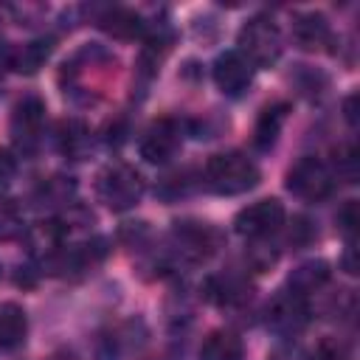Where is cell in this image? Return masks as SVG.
<instances>
[{"label":"cell","mask_w":360,"mask_h":360,"mask_svg":"<svg viewBox=\"0 0 360 360\" xmlns=\"http://www.w3.org/2000/svg\"><path fill=\"white\" fill-rule=\"evenodd\" d=\"M250 281L248 276L236 273V270H225V273H214L202 281V295L217 304V307H242L250 298Z\"/></svg>","instance_id":"30bf717a"},{"label":"cell","mask_w":360,"mask_h":360,"mask_svg":"<svg viewBox=\"0 0 360 360\" xmlns=\"http://www.w3.org/2000/svg\"><path fill=\"white\" fill-rule=\"evenodd\" d=\"M253 79V65L239 51H225L214 62V82L225 96H242Z\"/></svg>","instance_id":"8fae6325"},{"label":"cell","mask_w":360,"mask_h":360,"mask_svg":"<svg viewBox=\"0 0 360 360\" xmlns=\"http://www.w3.org/2000/svg\"><path fill=\"white\" fill-rule=\"evenodd\" d=\"M292 37L304 51H323L326 45H332V28H329L326 17L315 14V11H304L295 17Z\"/></svg>","instance_id":"7c38bea8"},{"label":"cell","mask_w":360,"mask_h":360,"mask_svg":"<svg viewBox=\"0 0 360 360\" xmlns=\"http://www.w3.org/2000/svg\"><path fill=\"white\" fill-rule=\"evenodd\" d=\"M239 53L250 65H259V68H270L273 62H278V56H281L278 25L264 14L250 17L239 31Z\"/></svg>","instance_id":"3957f363"},{"label":"cell","mask_w":360,"mask_h":360,"mask_svg":"<svg viewBox=\"0 0 360 360\" xmlns=\"http://www.w3.org/2000/svg\"><path fill=\"white\" fill-rule=\"evenodd\" d=\"M309 321V307H307V298L290 292V290H281L270 307H267V323L278 332V335H295L307 326Z\"/></svg>","instance_id":"9c48e42d"},{"label":"cell","mask_w":360,"mask_h":360,"mask_svg":"<svg viewBox=\"0 0 360 360\" xmlns=\"http://www.w3.org/2000/svg\"><path fill=\"white\" fill-rule=\"evenodd\" d=\"M242 357H245V343L231 329H214L200 346V360H242Z\"/></svg>","instance_id":"9a60e30c"},{"label":"cell","mask_w":360,"mask_h":360,"mask_svg":"<svg viewBox=\"0 0 360 360\" xmlns=\"http://www.w3.org/2000/svg\"><path fill=\"white\" fill-rule=\"evenodd\" d=\"M183 146V127L174 118H158L146 127L138 149L146 163H169Z\"/></svg>","instance_id":"5b68a950"},{"label":"cell","mask_w":360,"mask_h":360,"mask_svg":"<svg viewBox=\"0 0 360 360\" xmlns=\"http://www.w3.org/2000/svg\"><path fill=\"white\" fill-rule=\"evenodd\" d=\"M335 174L340 180H346V183H354V177H357V152H354V146H340L335 152V172H332V177Z\"/></svg>","instance_id":"7402d4cb"},{"label":"cell","mask_w":360,"mask_h":360,"mask_svg":"<svg viewBox=\"0 0 360 360\" xmlns=\"http://www.w3.org/2000/svg\"><path fill=\"white\" fill-rule=\"evenodd\" d=\"M202 180L214 194L233 197V194H245L259 183V166L245 152H219L208 158L202 169Z\"/></svg>","instance_id":"6da1fadb"},{"label":"cell","mask_w":360,"mask_h":360,"mask_svg":"<svg viewBox=\"0 0 360 360\" xmlns=\"http://www.w3.org/2000/svg\"><path fill=\"white\" fill-rule=\"evenodd\" d=\"M287 104L284 101H276V104H267V107H262V112H259V118H256V127H253V143L259 146V149H270L276 141H278V135H281V127H284V121H287Z\"/></svg>","instance_id":"2e32d148"},{"label":"cell","mask_w":360,"mask_h":360,"mask_svg":"<svg viewBox=\"0 0 360 360\" xmlns=\"http://www.w3.org/2000/svg\"><path fill=\"white\" fill-rule=\"evenodd\" d=\"M354 101H357V96H354V93H352V96L343 101V110H346L343 115H346V121H349L352 127H354V121H357V112H354Z\"/></svg>","instance_id":"83f0119b"},{"label":"cell","mask_w":360,"mask_h":360,"mask_svg":"<svg viewBox=\"0 0 360 360\" xmlns=\"http://www.w3.org/2000/svg\"><path fill=\"white\" fill-rule=\"evenodd\" d=\"M53 51V42L51 39H34V42H25L20 48H14L8 53V68L17 70V73H37L45 59L51 56Z\"/></svg>","instance_id":"ac0fdd59"},{"label":"cell","mask_w":360,"mask_h":360,"mask_svg":"<svg viewBox=\"0 0 360 360\" xmlns=\"http://www.w3.org/2000/svg\"><path fill=\"white\" fill-rule=\"evenodd\" d=\"M248 259H250V264H253L256 270H267V267L276 262V253H270V250H262V248H253Z\"/></svg>","instance_id":"4316f807"},{"label":"cell","mask_w":360,"mask_h":360,"mask_svg":"<svg viewBox=\"0 0 360 360\" xmlns=\"http://www.w3.org/2000/svg\"><path fill=\"white\" fill-rule=\"evenodd\" d=\"M14 172H17L14 158H11L6 149H0V191H6V188H8V183L14 180Z\"/></svg>","instance_id":"484cf974"},{"label":"cell","mask_w":360,"mask_h":360,"mask_svg":"<svg viewBox=\"0 0 360 360\" xmlns=\"http://www.w3.org/2000/svg\"><path fill=\"white\" fill-rule=\"evenodd\" d=\"M73 180L70 177H51V180H45L42 186H39V200L42 202H68V197L73 194Z\"/></svg>","instance_id":"44dd1931"},{"label":"cell","mask_w":360,"mask_h":360,"mask_svg":"<svg viewBox=\"0 0 360 360\" xmlns=\"http://www.w3.org/2000/svg\"><path fill=\"white\" fill-rule=\"evenodd\" d=\"M98 28L112 34L115 39H135L146 31V22L141 20V14H135L132 8L124 6H112L98 17Z\"/></svg>","instance_id":"5bb4252c"},{"label":"cell","mask_w":360,"mask_h":360,"mask_svg":"<svg viewBox=\"0 0 360 360\" xmlns=\"http://www.w3.org/2000/svg\"><path fill=\"white\" fill-rule=\"evenodd\" d=\"M281 225H284V205L276 197L256 200V202L245 205L233 219L236 233H242L248 239H264V236L276 233Z\"/></svg>","instance_id":"8992f818"},{"label":"cell","mask_w":360,"mask_h":360,"mask_svg":"<svg viewBox=\"0 0 360 360\" xmlns=\"http://www.w3.org/2000/svg\"><path fill=\"white\" fill-rule=\"evenodd\" d=\"M312 236H315L312 222L304 219V217H295V219H292V228H290V233H287L290 245H292V248H304V245L312 242Z\"/></svg>","instance_id":"d4e9b609"},{"label":"cell","mask_w":360,"mask_h":360,"mask_svg":"<svg viewBox=\"0 0 360 360\" xmlns=\"http://www.w3.org/2000/svg\"><path fill=\"white\" fill-rule=\"evenodd\" d=\"M346 357H349V346L340 338H323L309 352V360H346Z\"/></svg>","instance_id":"603a6c76"},{"label":"cell","mask_w":360,"mask_h":360,"mask_svg":"<svg viewBox=\"0 0 360 360\" xmlns=\"http://www.w3.org/2000/svg\"><path fill=\"white\" fill-rule=\"evenodd\" d=\"M338 228L346 233L349 245L354 242V233H357V202L354 200H346L343 208L338 211Z\"/></svg>","instance_id":"cb8c5ba5"},{"label":"cell","mask_w":360,"mask_h":360,"mask_svg":"<svg viewBox=\"0 0 360 360\" xmlns=\"http://www.w3.org/2000/svg\"><path fill=\"white\" fill-rule=\"evenodd\" d=\"M329 273H332V270H329V264H326L323 259H309V262L298 264V267L290 273L287 290L295 292V295H301V298H307V295L318 292V290L329 281Z\"/></svg>","instance_id":"4fadbf2b"},{"label":"cell","mask_w":360,"mask_h":360,"mask_svg":"<svg viewBox=\"0 0 360 360\" xmlns=\"http://www.w3.org/2000/svg\"><path fill=\"white\" fill-rule=\"evenodd\" d=\"M25 233V217L17 202H0V242H11Z\"/></svg>","instance_id":"ffe728a7"},{"label":"cell","mask_w":360,"mask_h":360,"mask_svg":"<svg viewBox=\"0 0 360 360\" xmlns=\"http://www.w3.org/2000/svg\"><path fill=\"white\" fill-rule=\"evenodd\" d=\"M45 124V101L39 96H22L11 110V138L20 149H31L39 141Z\"/></svg>","instance_id":"ba28073f"},{"label":"cell","mask_w":360,"mask_h":360,"mask_svg":"<svg viewBox=\"0 0 360 360\" xmlns=\"http://www.w3.org/2000/svg\"><path fill=\"white\" fill-rule=\"evenodd\" d=\"M28 335V318L20 304H0V352L17 349Z\"/></svg>","instance_id":"e0dca14e"},{"label":"cell","mask_w":360,"mask_h":360,"mask_svg":"<svg viewBox=\"0 0 360 360\" xmlns=\"http://www.w3.org/2000/svg\"><path fill=\"white\" fill-rule=\"evenodd\" d=\"M96 194L110 211H127L143 197V177L127 163H110L96 177Z\"/></svg>","instance_id":"7a4b0ae2"},{"label":"cell","mask_w":360,"mask_h":360,"mask_svg":"<svg viewBox=\"0 0 360 360\" xmlns=\"http://www.w3.org/2000/svg\"><path fill=\"white\" fill-rule=\"evenodd\" d=\"M56 141H59V149H62L68 158H73V160H82V158L87 155V149H90V132H87V127H84L82 121H76V118L59 124Z\"/></svg>","instance_id":"d6986e66"},{"label":"cell","mask_w":360,"mask_h":360,"mask_svg":"<svg viewBox=\"0 0 360 360\" xmlns=\"http://www.w3.org/2000/svg\"><path fill=\"white\" fill-rule=\"evenodd\" d=\"M332 186H335V177H332V169L307 155L301 160H295L287 172V188L298 197V200H307V202H321L332 194Z\"/></svg>","instance_id":"277c9868"},{"label":"cell","mask_w":360,"mask_h":360,"mask_svg":"<svg viewBox=\"0 0 360 360\" xmlns=\"http://www.w3.org/2000/svg\"><path fill=\"white\" fill-rule=\"evenodd\" d=\"M172 239H174L177 253H180L183 259H188V262H202V259H208V256L219 248V242H222V236H219V231H217L214 225H208V222H194V219L174 222Z\"/></svg>","instance_id":"52a82bcc"}]
</instances>
